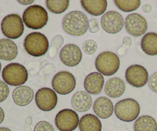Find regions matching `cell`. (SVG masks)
<instances>
[{
	"label": "cell",
	"instance_id": "cell-25",
	"mask_svg": "<svg viewBox=\"0 0 157 131\" xmlns=\"http://www.w3.org/2000/svg\"><path fill=\"white\" fill-rule=\"evenodd\" d=\"M69 0H47L46 6L51 12L61 14L65 12L69 7Z\"/></svg>",
	"mask_w": 157,
	"mask_h": 131
},
{
	"label": "cell",
	"instance_id": "cell-12",
	"mask_svg": "<svg viewBox=\"0 0 157 131\" xmlns=\"http://www.w3.org/2000/svg\"><path fill=\"white\" fill-rule=\"evenodd\" d=\"M124 25L127 32L135 37L144 35L148 29L147 19L138 13H132L127 15Z\"/></svg>",
	"mask_w": 157,
	"mask_h": 131
},
{
	"label": "cell",
	"instance_id": "cell-9",
	"mask_svg": "<svg viewBox=\"0 0 157 131\" xmlns=\"http://www.w3.org/2000/svg\"><path fill=\"white\" fill-rule=\"evenodd\" d=\"M79 117L75 110L64 109L60 110L55 117V126L60 131H74L79 124Z\"/></svg>",
	"mask_w": 157,
	"mask_h": 131
},
{
	"label": "cell",
	"instance_id": "cell-24",
	"mask_svg": "<svg viewBox=\"0 0 157 131\" xmlns=\"http://www.w3.org/2000/svg\"><path fill=\"white\" fill-rule=\"evenodd\" d=\"M133 129L134 131H157V123L150 116H141L135 120Z\"/></svg>",
	"mask_w": 157,
	"mask_h": 131
},
{
	"label": "cell",
	"instance_id": "cell-10",
	"mask_svg": "<svg viewBox=\"0 0 157 131\" xmlns=\"http://www.w3.org/2000/svg\"><path fill=\"white\" fill-rule=\"evenodd\" d=\"M125 78L127 83L132 86L140 88L145 86L149 81V73L144 66L141 65H132L126 70Z\"/></svg>",
	"mask_w": 157,
	"mask_h": 131
},
{
	"label": "cell",
	"instance_id": "cell-17",
	"mask_svg": "<svg viewBox=\"0 0 157 131\" xmlns=\"http://www.w3.org/2000/svg\"><path fill=\"white\" fill-rule=\"evenodd\" d=\"M93 103L91 96L88 92L84 91H78L71 98V106L78 112H86L90 109Z\"/></svg>",
	"mask_w": 157,
	"mask_h": 131
},
{
	"label": "cell",
	"instance_id": "cell-29",
	"mask_svg": "<svg viewBox=\"0 0 157 131\" xmlns=\"http://www.w3.org/2000/svg\"><path fill=\"white\" fill-rule=\"evenodd\" d=\"M34 131H55V128L50 123L42 120L36 123Z\"/></svg>",
	"mask_w": 157,
	"mask_h": 131
},
{
	"label": "cell",
	"instance_id": "cell-37",
	"mask_svg": "<svg viewBox=\"0 0 157 131\" xmlns=\"http://www.w3.org/2000/svg\"><path fill=\"white\" fill-rule=\"evenodd\" d=\"M1 69H2V65H1V63H0V72H1Z\"/></svg>",
	"mask_w": 157,
	"mask_h": 131
},
{
	"label": "cell",
	"instance_id": "cell-35",
	"mask_svg": "<svg viewBox=\"0 0 157 131\" xmlns=\"http://www.w3.org/2000/svg\"><path fill=\"white\" fill-rule=\"evenodd\" d=\"M33 0H29V1H21V0H18V2L20 3L21 5H29L33 3Z\"/></svg>",
	"mask_w": 157,
	"mask_h": 131
},
{
	"label": "cell",
	"instance_id": "cell-30",
	"mask_svg": "<svg viewBox=\"0 0 157 131\" xmlns=\"http://www.w3.org/2000/svg\"><path fill=\"white\" fill-rule=\"evenodd\" d=\"M9 88L5 82L0 80V103L5 101L9 96Z\"/></svg>",
	"mask_w": 157,
	"mask_h": 131
},
{
	"label": "cell",
	"instance_id": "cell-15",
	"mask_svg": "<svg viewBox=\"0 0 157 131\" xmlns=\"http://www.w3.org/2000/svg\"><path fill=\"white\" fill-rule=\"evenodd\" d=\"M104 84L103 75L98 72H94L86 76L84 82V87L88 93L98 95L101 93Z\"/></svg>",
	"mask_w": 157,
	"mask_h": 131
},
{
	"label": "cell",
	"instance_id": "cell-32",
	"mask_svg": "<svg viewBox=\"0 0 157 131\" xmlns=\"http://www.w3.org/2000/svg\"><path fill=\"white\" fill-rule=\"evenodd\" d=\"M89 31L91 33H96L99 31V26H98V21L96 18H90L89 21Z\"/></svg>",
	"mask_w": 157,
	"mask_h": 131
},
{
	"label": "cell",
	"instance_id": "cell-33",
	"mask_svg": "<svg viewBox=\"0 0 157 131\" xmlns=\"http://www.w3.org/2000/svg\"><path fill=\"white\" fill-rule=\"evenodd\" d=\"M143 11L145 13H150L152 11V6L150 4H145L143 6Z\"/></svg>",
	"mask_w": 157,
	"mask_h": 131
},
{
	"label": "cell",
	"instance_id": "cell-5",
	"mask_svg": "<svg viewBox=\"0 0 157 131\" xmlns=\"http://www.w3.org/2000/svg\"><path fill=\"white\" fill-rule=\"evenodd\" d=\"M121 65L120 58L116 53L106 51L100 53L95 59V67L103 76H112L118 71Z\"/></svg>",
	"mask_w": 157,
	"mask_h": 131
},
{
	"label": "cell",
	"instance_id": "cell-20",
	"mask_svg": "<svg viewBox=\"0 0 157 131\" xmlns=\"http://www.w3.org/2000/svg\"><path fill=\"white\" fill-rule=\"evenodd\" d=\"M18 55V47L15 42L9 39H0V59L11 61Z\"/></svg>",
	"mask_w": 157,
	"mask_h": 131
},
{
	"label": "cell",
	"instance_id": "cell-8",
	"mask_svg": "<svg viewBox=\"0 0 157 131\" xmlns=\"http://www.w3.org/2000/svg\"><path fill=\"white\" fill-rule=\"evenodd\" d=\"M53 90L60 95L71 93L76 86V80L71 72L61 71L55 74L52 81Z\"/></svg>",
	"mask_w": 157,
	"mask_h": 131
},
{
	"label": "cell",
	"instance_id": "cell-28",
	"mask_svg": "<svg viewBox=\"0 0 157 131\" xmlns=\"http://www.w3.org/2000/svg\"><path fill=\"white\" fill-rule=\"evenodd\" d=\"M82 49L87 55H93L98 49V43L93 39H87L83 43Z\"/></svg>",
	"mask_w": 157,
	"mask_h": 131
},
{
	"label": "cell",
	"instance_id": "cell-16",
	"mask_svg": "<svg viewBox=\"0 0 157 131\" xmlns=\"http://www.w3.org/2000/svg\"><path fill=\"white\" fill-rule=\"evenodd\" d=\"M93 108L97 117L101 119H107L110 117L114 110L112 101L105 96L97 99L94 103Z\"/></svg>",
	"mask_w": 157,
	"mask_h": 131
},
{
	"label": "cell",
	"instance_id": "cell-19",
	"mask_svg": "<svg viewBox=\"0 0 157 131\" xmlns=\"http://www.w3.org/2000/svg\"><path fill=\"white\" fill-rule=\"evenodd\" d=\"M126 86L124 82L118 77H113L107 80L104 86V92L111 98H118L124 93Z\"/></svg>",
	"mask_w": 157,
	"mask_h": 131
},
{
	"label": "cell",
	"instance_id": "cell-34",
	"mask_svg": "<svg viewBox=\"0 0 157 131\" xmlns=\"http://www.w3.org/2000/svg\"><path fill=\"white\" fill-rule=\"evenodd\" d=\"M4 118H5L4 110H3V109H2L1 107H0V124H1V123L3 122V120H4Z\"/></svg>",
	"mask_w": 157,
	"mask_h": 131
},
{
	"label": "cell",
	"instance_id": "cell-14",
	"mask_svg": "<svg viewBox=\"0 0 157 131\" xmlns=\"http://www.w3.org/2000/svg\"><path fill=\"white\" fill-rule=\"evenodd\" d=\"M59 56L63 64L70 67H74L81 63L82 59V52L77 45L70 43L62 47Z\"/></svg>",
	"mask_w": 157,
	"mask_h": 131
},
{
	"label": "cell",
	"instance_id": "cell-13",
	"mask_svg": "<svg viewBox=\"0 0 157 131\" xmlns=\"http://www.w3.org/2000/svg\"><path fill=\"white\" fill-rule=\"evenodd\" d=\"M101 24L107 33L116 34L121 32L124 27V18L118 12L109 11L101 17Z\"/></svg>",
	"mask_w": 157,
	"mask_h": 131
},
{
	"label": "cell",
	"instance_id": "cell-3",
	"mask_svg": "<svg viewBox=\"0 0 157 131\" xmlns=\"http://www.w3.org/2000/svg\"><path fill=\"white\" fill-rule=\"evenodd\" d=\"M23 44L26 52L34 57L44 55L50 47L47 37L38 32H31L27 35Z\"/></svg>",
	"mask_w": 157,
	"mask_h": 131
},
{
	"label": "cell",
	"instance_id": "cell-4",
	"mask_svg": "<svg viewBox=\"0 0 157 131\" xmlns=\"http://www.w3.org/2000/svg\"><path fill=\"white\" fill-rule=\"evenodd\" d=\"M2 76L6 84L20 86L28 80L29 73L23 65L17 63H9L5 66L2 72Z\"/></svg>",
	"mask_w": 157,
	"mask_h": 131
},
{
	"label": "cell",
	"instance_id": "cell-26",
	"mask_svg": "<svg viewBox=\"0 0 157 131\" xmlns=\"http://www.w3.org/2000/svg\"><path fill=\"white\" fill-rule=\"evenodd\" d=\"M113 2L120 10L125 12L136 10L141 4V1L140 0H115Z\"/></svg>",
	"mask_w": 157,
	"mask_h": 131
},
{
	"label": "cell",
	"instance_id": "cell-21",
	"mask_svg": "<svg viewBox=\"0 0 157 131\" xmlns=\"http://www.w3.org/2000/svg\"><path fill=\"white\" fill-rule=\"evenodd\" d=\"M81 4L87 13L94 16H99L104 14L107 7L106 0H82Z\"/></svg>",
	"mask_w": 157,
	"mask_h": 131
},
{
	"label": "cell",
	"instance_id": "cell-11",
	"mask_svg": "<svg viewBox=\"0 0 157 131\" xmlns=\"http://www.w3.org/2000/svg\"><path fill=\"white\" fill-rule=\"evenodd\" d=\"M35 103L38 109L48 112L55 108L58 103V96L53 89L43 87L38 89L35 94Z\"/></svg>",
	"mask_w": 157,
	"mask_h": 131
},
{
	"label": "cell",
	"instance_id": "cell-18",
	"mask_svg": "<svg viewBox=\"0 0 157 131\" xmlns=\"http://www.w3.org/2000/svg\"><path fill=\"white\" fill-rule=\"evenodd\" d=\"M34 92L32 88L27 86H20L12 92V100L19 106H25L32 101Z\"/></svg>",
	"mask_w": 157,
	"mask_h": 131
},
{
	"label": "cell",
	"instance_id": "cell-27",
	"mask_svg": "<svg viewBox=\"0 0 157 131\" xmlns=\"http://www.w3.org/2000/svg\"><path fill=\"white\" fill-rule=\"evenodd\" d=\"M63 43H64V38L61 35H56L52 38L50 47H49V53H50L51 57L56 55L57 51L62 46Z\"/></svg>",
	"mask_w": 157,
	"mask_h": 131
},
{
	"label": "cell",
	"instance_id": "cell-1",
	"mask_svg": "<svg viewBox=\"0 0 157 131\" xmlns=\"http://www.w3.org/2000/svg\"><path fill=\"white\" fill-rule=\"evenodd\" d=\"M62 27L65 32L73 36H81L86 33L89 28L87 15L80 11H72L64 15Z\"/></svg>",
	"mask_w": 157,
	"mask_h": 131
},
{
	"label": "cell",
	"instance_id": "cell-23",
	"mask_svg": "<svg viewBox=\"0 0 157 131\" xmlns=\"http://www.w3.org/2000/svg\"><path fill=\"white\" fill-rule=\"evenodd\" d=\"M141 48L149 55H157V33L148 32L141 39Z\"/></svg>",
	"mask_w": 157,
	"mask_h": 131
},
{
	"label": "cell",
	"instance_id": "cell-31",
	"mask_svg": "<svg viewBox=\"0 0 157 131\" xmlns=\"http://www.w3.org/2000/svg\"><path fill=\"white\" fill-rule=\"evenodd\" d=\"M148 84L151 90H153L155 92H157V72H154L149 78Z\"/></svg>",
	"mask_w": 157,
	"mask_h": 131
},
{
	"label": "cell",
	"instance_id": "cell-36",
	"mask_svg": "<svg viewBox=\"0 0 157 131\" xmlns=\"http://www.w3.org/2000/svg\"><path fill=\"white\" fill-rule=\"evenodd\" d=\"M0 131H12L7 127H0Z\"/></svg>",
	"mask_w": 157,
	"mask_h": 131
},
{
	"label": "cell",
	"instance_id": "cell-2",
	"mask_svg": "<svg viewBox=\"0 0 157 131\" xmlns=\"http://www.w3.org/2000/svg\"><path fill=\"white\" fill-rule=\"evenodd\" d=\"M22 20L29 29H41L48 22V15L44 7L39 5H33L24 11Z\"/></svg>",
	"mask_w": 157,
	"mask_h": 131
},
{
	"label": "cell",
	"instance_id": "cell-6",
	"mask_svg": "<svg viewBox=\"0 0 157 131\" xmlns=\"http://www.w3.org/2000/svg\"><path fill=\"white\" fill-rule=\"evenodd\" d=\"M114 113L119 120L124 122H132L138 118L140 113V106L134 99H124L116 103Z\"/></svg>",
	"mask_w": 157,
	"mask_h": 131
},
{
	"label": "cell",
	"instance_id": "cell-22",
	"mask_svg": "<svg viewBox=\"0 0 157 131\" xmlns=\"http://www.w3.org/2000/svg\"><path fill=\"white\" fill-rule=\"evenodd\" d=\"M80 131H101L102 124L97 116L87 113L83 116L79 120Z\"/></svg>",
	"mask_w": 157,
	"mask_h": 131
},
{
	"label": "cell",
	"instance_id": "cell-7",
	"mask_svg": "<svg viewBox=\"0 0 157 131\" xmlns=\"http://www.w3.org/2000/svg\"><path fill=\"white\" fill-rule=\"evenodd\" d=\"M24 23L18 14H9L3 18L1 30L3 35L9 39H16L24 32Z\"/></svg>",
	"mask_w": 157,
	"mask_h": 131
}]
</instances>
